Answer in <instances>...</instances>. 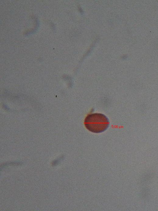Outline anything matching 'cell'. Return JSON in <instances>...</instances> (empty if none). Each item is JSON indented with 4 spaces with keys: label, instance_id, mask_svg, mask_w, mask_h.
<instances>
[{
    "label": "cell",
    "instance_id": "1",
    "mask_svg": "<svg viewBox=\"0 0 158 211\" xmlns=\"http://www.w3.org/2000/svg\"><path fill=\"white\" fill-rule=\"evenodd\" d=\"M84 124L88 130L98 133L104 132L108 129L110 122L105 115L96 113L88 115L85 119Z\"/></svg>",
    "mask_w": 158,
    "mask_h": 211
}]
</instances>
